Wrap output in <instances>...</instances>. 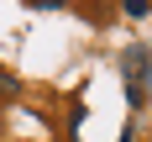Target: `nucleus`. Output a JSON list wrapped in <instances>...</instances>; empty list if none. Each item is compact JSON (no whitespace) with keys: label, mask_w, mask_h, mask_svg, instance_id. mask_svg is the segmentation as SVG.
<instances>
[{"label":"nucleus","mask_w":152,"mask_h":142,"mask_svg":"<svg viewBox=\"0 0 152 142\" xmlns=\"http://www.w3.org/2000/svg\"><path fill=\"white\" fill-rule=\"evenodd\" d=\"M121 79H126L131 110H142L152 100V53H147V47H126V53H121Z\"/></svg>","instance_id":"1"},{"label":"nucleus","mask_w":152,"mask_h":142,"mask_svg":"<svg viewBox=\"0 0 152 142\" xmlns=\"http://www.w3.org/2000/svg\"><path fill=\"white\" fill-rule=\"evenodd\" d=\"M68 0H31V11H63Z\"/></svg>","instance_id":"4"},{"label":"nucleus","mask_w":152,"mask_h":142,"mask_svg":"<svg viewBox=\"0 0 152 142\" xmlns=\"http://www.w3.org/2000/svg\"><path fill=\"white\" fill-rule=\"evenodd\" d=\"M0 95H21V79L5 74V68H0Z\"/></svg>","instance_id":"3"},{"label":"nucleus","mask_w":152,"mask_h":142,"mask_svg":"<svg viewBox=\"0 0 152 142\" xmlns=\"http://www.w3.org/2000/svg\"><path fill=\"white\" fill-rule=\"evenodd\" d=\"M121 11H126V16H137V21H142V16H152V0H121Z\"/></svg>","instance_id":"2"}]
</instances>
